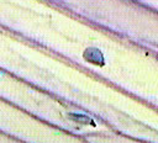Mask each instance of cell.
I'll list each match as a JSON object with an SVG mask.
<instances>
[{
	"label": "cell",
	"instance_id": "6da1fadb",
	"mask_svg": "<svg viewBox=\"0 0 158 143\" xmlns=\"http://www.w3.org/2000/svg\"><path fill=\"white\" fill-rule=\"evenodd\" d=\"M84 58L88 62H90V63H93L95 65H100L101 67V65L105 64V59H104V55H102L101 51L96 49V48H88L85 51V53H84Z\"/></svg>",
	"mask_w": 158,
	"mask_h": 143
}]
</instances>
